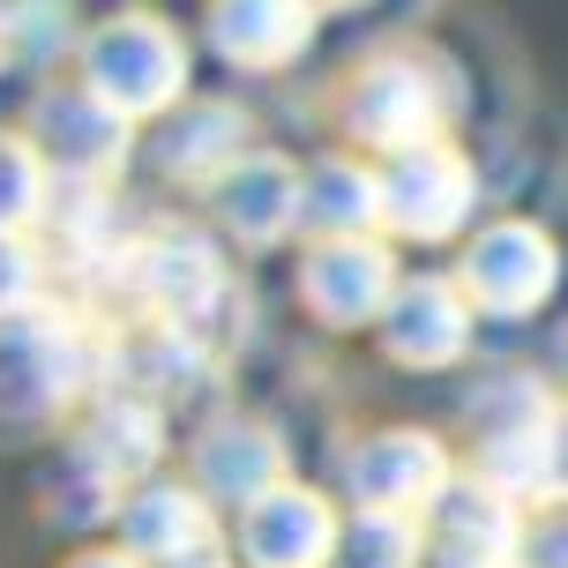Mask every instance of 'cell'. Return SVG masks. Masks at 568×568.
Masks as SVG:
<instances>
[{
  "instance_id": "obj_1",
  "label": "cell",
  "mask_w": 568,
  "mask_h": 568,
  "mask_svg": "<svg viewBox=\"0 0 568 568\" xmlns=\"http://www.w3.org/2000/svg\"><path fill=\"white\" fill-rule=\"evenodd\" d=\"M456 105H464V75H456L449 53H434L419 38L404 45H382L374 60H359V75L344 83V128L352 142H367L382 158L397 150H419V142L449 135Z\"/></svg>"
},
{
  "instance_id": "obj_2",
  "label": "cell",
  "mask_w": 568,
  "mask_h": 568,
  "mask_svg": "<svg viewBox=\"0 0 568 568\" xmlns=\"http://www.w3.org/2000/svg\"><path fill=\"white\" fill-rule=\"evenodd\" d=\"M83 83L120 105L128 120H165L172 105H187V38L165 23V16H113L83 38Z\"/></svg>"
},
{
  "instance_id": "obj_3",
  "label": "cell",
  "mask_w": 568,
  "mask_h": 568,
  "mask_svg": "<svg viewBox=\"0 0 568 568\" xmlns=\"http://www.w3.org/2000/svg\"><path fill=\"white\" fill-rule=\"evenodd\" d=\"M98 382V344L75 314L30 307L0 322V419H53Z\"/></svg>"
},
{
  "instance_id": "obj_4",
  "label": "cell",
  "mask_w": 568,
  "mask_h": 568,
  "mask_svg": "<svg viewBox=\"0 0 568 568\" xmlns=\"http://www.w3.org/2000/svg\"><path fill=\"white\" fill-rule=\"evenodd\" d=\"M479 202V172L449 142H419L382 165V225L404 240H449Z\"/></svg>"
},
{
  "instance_id": "obj_5",
  "label": "cell",
  "mask_w": 568,
  "mask_h": 568,
  "mask_svg": "<svg viewBox=\"0 0 568 568\" xmlns=\"http://www.w3.org/2000/svg\"><path fill=\"white\" fill-rule=\"evenodd\" d=\"M456 284L471 292V307H479V314L516 322V314L546 307V292L561 284V247H554L531 217H501V225H486L479 240L464 247Z\"/></svg>"
},
{
  "instance_id": "obj_6",
  "label": "cell",
  "mask_w": 568,
  "mask_h": 568,
  "mask_svg": "<svg viewBox=\"0 0 568 568\" xmlns=\"http://www.w3.org/2000/svg\"><path fill=\"white\" fill-rule=\"evenodd\" d=\"M30 142H38L45 172L98 187V180L120 172V158L135 150V120L120 113V105H105L90 83H75V90H45V98H38V113H30Z\"/></svg>"
},
{
  "instance_id": "obj_7",
  "label": "cell",
  "mask_w": 568,
  "mask_h": 568,
  "mask_svg": "<svg viewBox=\"0 0 568 568\" xmlns=\"http://www.w3.org/2000/svg\"><path fill=\"white\" fill-rule=\"evenodd\" d=\"M397 255L359 232V240H314L307 262H300V292H307V307L322 322H337V329H359V322H382L389 300H397Z\"/></svg>"
},
{
  "instance_id": "obj_8",
  "label": "cell",
  "mask_w": 568,
  "mask_h": 568,
  "mask_svg": "<svg viewBox=\"0 0 568 568\" xmlns=\"http://www.w3.org/2000/svg\"><path fill=\"white\" fill-rule=\"evenodd\" d=\"M344 486H352L359 509H404L412 516L426 501H442L456 479H449V449L434 434H419V426H382V434H367L352 449Z\"/></svg>"
},
{
  "instance_id": "obj_9",
  "label": "cell",
  "mask_w": 568,
  "mask_h": 568,
  "mask_svg": "<svg viewBox=\"0 0 568 568\" xmlns=\"http://www.w3.org/2000/svg\"><path fill=\"white\" fill-rule=\"evenodd\" d=\"M434 554L442 568H516L524 554V501L509 486L479 479H456L442 501H434Z\"/></svg>"
},
{
  "instance_id": "obj_10",
  "label": "cell",
  "mask_w": 568,
  "mask_h": 568,
  "mask_svg": "<svg viewBox=\"0 0 568 568\" xmlns=\"http://www.w3.org/2000/svg\"><path fill=\"white\" fill-rule=\"evenodd\" d=\"M382 344L397 367H449L471 344V292L442 270H419V277L397 284V300L382 314Z\"/></svg>"
},
{
  "instance_id": "obj_11",
  "label": "cell",
  "mask_w": 568,
  "mask_h": 568,
  "mask_svg": "<svg viewBox=\"0 0 568 568\" xmlns=\"http://www.w3.org/2000/svg\"><path fill=\"white\" fill-rule=\"evenodd\" d=\"M344 546L337 509L314 486H270L262 501L240 509V554L247 568H322Z\"/></svg>"
},
{
  "instance_id": "obj_12",
  "label": "cell",
  "mask_w": 568,
  "mask_h": 568,
  "mask_svg": "<svg viewBox=\"0 0 568 568\" xmlns=\"http://www.w3.org/2000/svg\"><path fill=\"white\" fill-rule=\"evenodd\" d=\"M128 270H135L142 300L158 307L165 329H187V337H195L202 322L225 307V262H217V247H210L202 232H165V240H150Z\"/></svg>"
},
{
  "instance_id": "obj_13",
  "label": "cell",
  "mask_w": 568,
  "mask_h": 568,
  "mask_svg": "<svg viewBox=\"0 0 568 568\" xmlns=\"http://www.w3.org/2000/svg\"><path fill=\"white\" fill-rule=\"evenodd\" d=\"M314 0H210L202 8V38L232 60V68H292L314 38Z\"/></svg>"
},
{
  "instance_id": "obj_14",
  "label": "cell",
  "mask_w": 568,
  "mask_h": 568,
  "mask_svg": "<svg viewBox=\"0 0 568 568\" xmlns=\"http://www.w3.org/2000/svg\"><path fill=\"white\" fill-rule=\"evenodd\" d=\"M217 195V225L247 247H277L284 232L300 225V202H307V172L270 158V150H247L240 165L210 187Z\"/></svg>"
},
{
  "instance_id": "obj_15",
  "label": "cell",
  "mask_w": 568,
  "mask_h": 568,
  "mask_svg": "<svg viewBox=\"0 0 568 568\" xmlns=\"http://www.w3.org/2000/svg\"><path fill=\"white\" fill-rule=\"evenodd\" d=\"M247 158V113L240 105H217V98H187L158 120V165L172 180H195V187H217L232 165Z\"/></svg>"
},
{
  "instance_id": "obj_16",
  "label": "cell",
  "mask_w": 568,
  "mask_h": 568,
  "mask_svg": "<svg viewBox=\"0 0 568 568\" xmlns=\"http://www.w3.org/2000/svg\"><path fill=\"white\" fill-rule=\"evenodd\" d=\"M120 539H128L135 561H158V568L195 561V554H210V494L142 479L135 494L120 501Z\"/></svg>"
},
{
  "instance_id": "obj_17",
  "label": "cell",
  "mask_w": 568,
  "mask_h": 568,
  "mask_svg": "<svg viewBox=\"0 0 568 568\" xmlns=\"http://www.w3.org/2000/svg\"><path fill=\"white\" fill-rule=\"evenodd\" d=\"M195 479L210 501H262L270 486H284V442L262 419H217L195 442Z\"/></svg>"
},
{
  "instance_id": "obj_18",
  "label": "cell",
  "mask_w": 568,
  "mask_h": 568,
  "mask_svg": "<svg viewBox=\"0 0 568 568\" xmlns=\"http://www.w3.org/2000/svg\"><path fill=\"white\" fill-rule=\"evenodd\" d=\"M158 449H165V412H158V397H135V389H120V397H98L90 426L75 434V456H83L90 471H105L113 486L150 479Z\"/></svg>"
},
{
  "instance_id": "obj_19",
  "label": "cell",
  "mask_w": 568,
  "mask_h": 568,
  "mask_svg": "<svg viewBox=\"0 0 568 568\" xmlns=\"http://www.w3.org/2000/svg\"><path fill=\"white\" fill-rule=\"evenodd\" d=\"M300 225L314 240H359V232H374L382 225V165H359V158H322V165H307Z\"/></svg>"
},
{
  "instance_id": "obj_20",
  "label": "cell",
  "mask_w": 568,
  "mask_h": 568,
  "mask_svg": "<svg viewBox=\"0 0 568 568\" xmlns=\"http://www.w3.org/2000/svg\"><path fill=\"white\" fill-rule=\"evenodd\" d=\"M337 561L344 568H419L426 561L419 516H404V509H359L352 524H344Z\"/></svg>"
},
{
  "instance_id": "obj_21",
  "label": "cell",
  "mask_w": 568,
  "mask_h": 568,
  "mask_svg": "<svg viewBox=\"0 0 568 568\" xmlns=\"http://www.w3.org/2000/svg\"><path fill=\"white\" fill-rule=\"evenodd\" d=\"M561 412V404L546 397V382L531 374H494L479 397H471V426H479V442H509V434H531Z\"/></svg>"
},
{
  "instance_id": "obj_22",
  "label": "cell",
  "mask_w": 568,
  "mask_h": 568,
  "mask_svg": "<svg viewBox=\"0 0 568 568\" xmlns=\"http://www.w3.org/2000/svg\"><path fill=\"white\" fill-rule=\"evenodd\" d=\"M45 217V158L30 135H0V240H23Z\"/></svg>"
},
{
  "instance_id": "obj_23",
  "label": "cell",
  "mask_w": 568,
  "mask_h": 568,
  "mask_svg": "<svg viewBox=\"0 0 568 568\" xmlns=\"http://www.w3.org/2000/svg\"><path fill=\"white\" fill-rule=\"evenodd\" d=\"M68 38H75V0H0L8 60H53Z\"/></svg>"
},
{
  "instance_id": "obj_24",
  "label": "cell",
  "mask_w": 568,
  "mask_h": 568,
  "mask_svg": "<svg viewBox=\"0 0 568 568\" xmlns=\"http://www.w3.org/2000/svg\"><path fill=\"white\" fill-rule=\"evenodd\" d=\"M45 509H53L60 524H98V516L113 509V479H105V471H90L83 456L68 449V464L45 479Z\"/></svg>"
},
{
  "instance_id": "obj_25",
  "label": "cell",
  "mask_w": 568,
  "mask_h": 568,
  "mask_svg": "<svg viewBox=\"0 0 568 568\" xmlns=\"http://www.w3.org/2000/svg\"><path fill=\"white\" fill-rule=\"evenodd\" d=\"M38 307V255L30 240H0V322Z\"/></svg>"
},
{
  "instance_id": "obj_26",
  "label": "cell",
  "mask_w": 568,
  "mask_h": 568,
  "mask_svg": "<svg viewBox=\"0 0 568 568\" xmlns=\"http://www.w3.org/2000/svg\"><path fill=\"white\" fill-rule=\"evenodd\" d=\"M516 568H568V516H554V524H531V531H524V554H516Z\"/></svg>"
},
{
  "instance_id": "obj_27",
  "label": "cell",
  "mask_w": 568,
  "mask_h": 568,
  "mask_svg": "<svg viewBox=\"0 0 568 568\" xmlns=\"http://www.w3.org/2000/svg\"><path fill=\"white\" fill-rule=\"evenodd\" d=\"M546 501H568V404L546 426Z\"/></svg>"
},
{
  "instance_id": "obj_28",
  "label": "cell",
  "mask_w": 568,
  "mask_h": 568,
  "mask_svg": "<svg viewBox=\"0 0 568 568\" xmlns=\"http://www.w3.org/2000/svg\"><path fill=\"white\" fill-rule=\"evenodd\" d=\"M68 568H150V561H135V554H75Z\"/></svg>"
},
{
  "instance_id": "obj_29",
  "label": "cell",
  "mask_w": 568,
  "mask_h": 568,
  "mask_svg": "<svg viewBox=\"0 0 568 568\" xmlns=\"http://www.w3.org/2000/svg\"><path fill=\"white\" fill-rule=\"evenodd\" d=\"M172 568H232L225 554H195V561H172Z\"/></svg>"
},
{
  "instance_id": "obj_30",
  "label": "cell",
  "mask_w": 568,
  "mask_h": 568,
  "mask_svg": "<svg viewBox=\"0 0 568 568\" xmlns=\"http://www.w3.org/2000/svg\"><path fill=\"white\" fill-rule=\"evenodd\" d=\"M314 8H329V16H344V8H367V0H314Z\"/></svg>"
},
{
  "instance_id": "obj_31",
  "label": "cell",
  "mask_w": 568,
  "mask_h": 568,
  "mask_svg": "<svg viewBox=\"0 0 568 568\" xmlns=\"http://www.w3.org/2000/svg\"><path fill=\"white\" fill-rule=\"evenodd\" d=\"M0 60H8V45H0Z\"/></svg>"
}]
</instances>
